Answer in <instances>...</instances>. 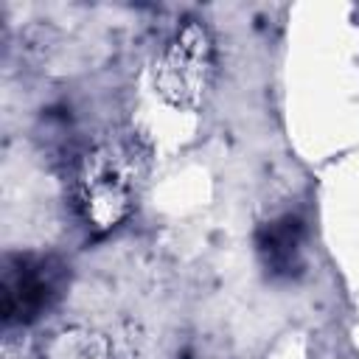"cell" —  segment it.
<instances>
[{"mask_svg": "<svg viewBox=\"0 0 359 359\" xmlns=\"http://www.w3.org/2000/svg\"><path fill=\"white\" fill-rule=\"evenodd\" d=\"M112 157L115 154L109 151L87 157L84 171L79 177L81 208L87 219L98 227L115 224L129 208V180H123V171L112 163Z\"/></svg>", "mask_w": 359, "mask_h": 359, "instance_id": "7a4b0ae2", "label": "cell"}, {"mask_svg": "<svg viewBox=\"0 0 359 359\" xmlns=\"http://www.w3.org/2000/svg\"><path fill=\"white\" fill-rule=\"evenodd\" d=\"M67 283V269L53 255L14 252L3 261V320L11 323H34L42 317L62 294Z\"/></svg>", "mask_w": 359, "mask_h": 359, "instance_id": "6da1fadb", "label": "cell"}, {"mask_svg": "<svg viewBox=\"0 0 359 359\" xmlns=\"http://www.w3.org/2000/svg\"><path fill=\"white\" fill-rule=\"evenodd\" d=\"M303 222L292 213L266 222L255 236V250L272 278H294L303 269Z\"/></svg>", "mask_w": 359, "mask_h": 359, "instance_id": "3957f363", "label": "cell"}]
</instances>
